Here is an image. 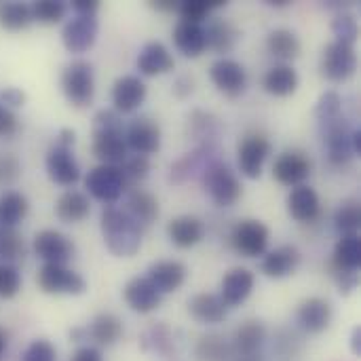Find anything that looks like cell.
<instances>
[{
	"label": "cell",
	"instance_id": "1",
	"mask_svg": "<svg viewBox=\"0 0 361 361\" xmlns=\"http://www.w3.org/2000/svg\"><path fill=\"white\" fill-rule=\"evenodd\" d=\"M99 226H102L104 243L114 256L131 258L133 254H137L142 245V228L125 209H116V207L104 209Z\"/></svg>",
	"mask_w": 361,
	"mask_h": 361
},
{
	"label": "cell",
	"instance_id": "2",
	"mask_svg": "<svg viewBox=\"0 0 361 361\" xmlns=\"http://www.w3.org/2000/svg\"><path fill=\"white\" fill-rule=\"evenodd\" d=\"M61 91L74 108H85L95 95V72L85 59L68 63L61 72Z\"/></svg>",
	"mask_w": 361,
	"mask_h": 361
},
{
	"label": "cell",
	"instance_id": "3",
	"mask_svg": "<svg viewBox=\"0 0 361 361\" xmlns=\"http://www.w3.org/2000/svg\"><path fill=\"white\" fill-rule=\"evenodd\" d=\"M203 186L209 192L212 201L220 207H231L241 197V182L226 165L218 161H212L203 169Z\"/></svg>",
	"mask_w": 361,
	"mask_h": 361
},
{
	"label": "cell",
	"instance_id": "4",
	"mask_svg": "<svg viewBox=\"0 0 361 361\" xmlns=\"http://www.w3.org/2000/svg\"><path fill=\"white\" fill-rule=\"evenodd\" d=\"M85 188L93 199L110 205L123 197L127 182L116 165H97L85 176Z\"/></svg>",
	"mask_w": 361,
	"mask_h": 361
},
{
	"label": "cell",
	"instance_id": "5",
	"mask_svg": "<svg viewBox=\"0 0 361 361\" xmlns=\"http://www.w3.org/2000/svg\"><path fill=\"white\" fill-rule=\"evenodd\" d=\"M357 70V53L351 44L345 42H330L322 55V74L332 82L349 80Z\"/></svg>",
	"mask_w": 361,
	"mask_h": 361
},
{
	"label": "cell",
	"instance_id": "6",
	"mask_svg": "<svg viewBox=\"0 0 361 361\" xmlns=\"http://www.w3.org/2000/svg\"><path fill=\"white\" fill-rule=\"evenodd\" d=\"M38 288L44 294L80 296L87 290V283L78 273L66 269L63 264H42L38 271Z\"/></svg>",
	"mask_w": 361,
	"mask_h": 361
},
{
	"label": "cell",
	"instance_id": "7",
	"mask_svg": "<svg viewBox=\"0 0 361 361\" xmlns=\"http://www.w3.org/2000/svg\"><path fill=\"white\" fill-rule=\"evenodd\" d=\"M319 127H322V135H324L330 161L334 165L349 163L351 157L355 154L353 152V144H351L353 129L349 127V121L345 116H338V118H334L330 123H324Z\"/></svg>",
	"mask_w": 361,
	"mask_h": 361
},
{
	"label": "cell",
	"instance_id": "8",
	"mask_svg": "<svg viewBox=\"0 0 361 361\" xmlns=\"http://www.w3.org/2000/svg\"><path fill=\"white\" fill-rule=\"evenodd\" d=\"M269 239H271L269 228L262 222H258V220H243V222H239L233 228V235H231L233 247L241 256H245V258L262 256L267 252Z\"/></svg>",
	"mask_w": 361,
	"mask_h": 361
},
{
	"label": "cell",
	"instance_id": "9",
	"mask_svg": "<svg viewBox=\"0 0 361 361\" xmlns=\"http://www.w3.org/2000/svg\"><path fill=\"white\" fill-rule=\"evenodd\" d=\"M209 76H212V82L216 85V89L228 97H239L247 87L245 68L237 59H231V57L216 59L209 68Z\"/></svg>",
	"mask_w": 361,
	"mask_h": 361
},
{
	"label": "cell",
	"instance_id": "10",
	"mask_svg": "<svg viewBox=\"0 0 361 361\" xmlns=\"http://www.w3.org/2000/svg\"><path fill=\"white\" fill-rule=\"evenodd\" d=\"M97 32L99 21L95 15H76L63 25L61 42L70 53H87L97 40Z\"/></svg>",
	"mask_w": 361,
	"mask_h": 361
},
{
	"label": "cell",
	"instance_id": "11",
	"mask_svg": "<svg viewBox=\"0 0 361 361\" xmlns=\"http://www.w3.org/2000/svg\"><path fill=\"white\" fill-rule=\"evenodd\" d=\"M125 142H127V148H131L135 154L150 157L159 152L161 148V129L148 116L133 118L129 127L125 129Z\"/></svg>",
	"mask_w": 361,
	"mask_h": 361
},
{
	"label": "cell",
	"instance_id": "12",
	"mask_svg": "<svg viewBox=\"0 0 361 361\" xmlns=\"http://www.w3.org/2000/svg\"><path fill=\"white\" fill-rule=\"evenodd\" d=\"M34 252L44 264H63L74 256V243L59 231H40L34 237Z\"/></svg>",
	"mask_w": 361,
	"mask_h": 361
},
{
	"label": "cell",
	"instance_id": "13",
	"mask_svg": "<svg viewBox=\"0 0 361 361\" xmlns=\"http://www.w3.org/2000/svg\"><path fill=\"white\" fill-rule=\"evenodd\" d=\"M269 154H271V142L267 137L262 135L245 137L237 150V163L241 173L250 180H258L262 176V167Z\"/></svg>",
	"mask_w": 361,
	"mask_h": 361
},
{
	"label": "cell",
	"instance_id": "14",
	"mask_svg": "<svg viewBox=\"0 0 361 361\" xmlns=\"http://www.w3.org/2000/svg\"><path fill=\"white\" fill-rule=\"evenodd\" d=\"M47 176L59 186H74L80 180V167L72 154V148H63L55 144L44 159Z\"/></svg>",
	"mask_w": 361,
	"mask_h": 361
},
{
	"label": "cell",
	"instance_id": "15",
	"mask_svg": "<svg viewBox=\"0 0 361 361\" xmlns=\"http://www.w3.org/2000/svg\"><path fill=\"white\" fill-rule=\"evenodd\" d=\"M146 85L140 76H133V74H125L121 78L114 80L112 85V104H114V110L118 114H129V112H135L144 99H146Z\"/></svg>",
	"mask_w": 361,
	"mask_h": 361
},
{
	"label": "cell",
	"instance_id": "16",
	"mask_svg": "<svg viewBox=\"0 0 361 361\" xmlns=\"http://www.w3.org/2000/svg\"><path fill=\"white\" fill-rule=\"evenodd\" d=\"M311 176V161L302 152L288 150L279 154V159L273 165V178L283 186H300Z\"/></svg>",
	"mask_w": 361,
	"mask_h": 361
},
{
	"label": "cell",
	"instance_id": "17",
	"mask_svg": "<svg viewBox=\"0 0 361 361\" xmlns=\"http://www.w3.org/2000/svg\"><path fill=\"white\" fill-rule=\"evenodd\" d=\"M123 298L127 302V307L135 313H152L154 309H159L161 305V294L159 290L150 283L148 277H133L125 290H123Z\"/></svg>",
	"mask_w": 361,
	"mask_h": 361
},
{
	"label": "cell",
	"instance_id": "18",
	"mask_svg": "<svg viewBox=\"0 0 361 361\" xmlns=\"http://www.w3.org/2000/svg\"><path fill=\"white\" fill-rule=\"evenodd\" d=\"M332 315H334L332 305L326 298H317V296L305 300L296 311L298 326L309 334H322L324 330H328L332 324Z\"/></svg>",
	"mask_w": 361,
	"mask_h": 361
},
{
	"label": "cell",
	"instance_id": "19",
	"mask_svg": "<svg viewBox=\"0 0 361 361\" xmlns=\"http://www.w3.org/2000/svg\"><path fill=\"white\" fill-rule=\"evenodd\" d=\"M93 154L102 161V165H121L127 154L125 131H93Z\"/></svg>",
	"mask_w": 361,
	"mask_h": 361
},
{
	"label": "cell",
	"instance_id": "20",
	"mask_svg": "<svg viewBox=\"0 0 361 361\" xmlns=\"http://www.w3.org/2000/svg\"><path fill=\"white\" fill-rule=\"evenodd\" d=\"M254 273L247 271V269H233L224 275L222 279V290H220V298L224 300V305L228 309H235V307H241L252 290H254Z\"/></svg>",
	"mask_w": 361,
	"mask_h": 361
},
{
	"label": "cell",
	"instance_id": "21",
	"mask_svg": "<svg viewBox=\"0 0 361 361\" xmlns=\"http://www.w3.org/2000/svg\"><path fill=\"white\" fill-rule=\"evenodd\" d=\"M288 214L302 224L315 222L322 214V203L317 192L307 184L294 186L292 192L288 195Z\"/></svg>",
	"mask_w": 361,
	"mask_h": 361
},
{
	"label": "cell",
	"instance_id": "22",
	"mask_svg": "<svg viewBox=\"0 0 361 361\" xmlns=\"http://www.w3.org/2000/svg\"><path fill=\"white\" fill-rule=\"evenodd\" d=\"M186 267L178 260H159L148 267V279L159 290V294H171L186 281Z\"/></svg>",
	"mask_w": 361,
	"mask_h": 361
},
{
	"label": "cell",
	"instance_id": "23",
	"mask_svg": "<svg viewBox=\"0 0 361 361\" xmlns=\"http://www.w3.org/2000/svg\"><path fill=\"white\" fill-rule=\"evenodd\" d=\"M173 66H176V61H173L169 49L163 42H159V40L146 42L144 49L137 55V70L144 76L167 74V72L173 70Z\"/></svg>",
	"mask_w": 361,
	"mask_h": 361
},
{
	"label": "cell",
	"instance_id": "24",
	"mask_svg": "<svg viewBox=\"0 0 361 361\" xmlns=\"http://www.w3.org/2000/svg\"><path fill=\"white\" fill-rule=\"evenodd\" d=\"M188 313L199 324L216 326L226 319L228 307L218 294H197L188 300Z\"/></svg>",
	"mask_w": 361,
	"mask_h": 361
},
{
	"label": "cell",
	"instance_id": "25",
	"mask_svg": "<svg viewBox=\"0 0 361 361\" xmlns=\"http://www.w3.org/2000/svg\"><path fill=\"white\" fill-rule=\"evenodd\" d=\"M300 264V252L296 245H281L269 252L262 260V273L271 279H283L292 275Z\"/></svg>",
	"mask_w": 361,
	"mask_h": 361
},
{
	"label": "cell",
	"instance_id": "26",
	"mask_svg": "<svg viewBox=\"0 0 361 361\" xmlns=\"http://www.w3.org/2000/svg\"><path fill=\"white\" fill-rule=\"evenodd\" d=\"M267 341V328L262 322L258 319H250L245 324H241L237 330H235V336H233V351L239 355V357H245V355H258L260 347L264 345Z\"/></svg>",
	"mask_w": 361,
	"mask_h": 361
},
{
	"label": "cell",
	"instance_id": "27",
	"mask_svg": "<svg viewBox=\"0 0 361 361\" xmlns=\"http://www.w3.org/2000/svg\"><path fill=\"white\" fill-rule=\"evenodd\" d=\"M167 235H169L173 245H178L182 250H188V247H195L203 239L205 226L195 216H180V218H173L167 224Z\"/></svg>",
	"mask_w": 361,
	"mask_h": 361
},
{
	"label": "cell",
	"instance_id": "28",
	"mask_svg": "<svg viewBox=\"0 0 361 361\" xmlns=\"http://www.w3.org/2000/svg\"><path fill=\"white\" fill-rule=\"evenodd\" d=\"M205 30V42L216 53H231L239 42V30L224 17H214Z\"/></svg>",
	"mask_w": 361,
	"mask_h": 361
},
{
	"label": "cell",
	"instance_id": "29",
	"mask_svg": "<svg viewBox=\"0 0 361 361\" xmlns=\"http://www.w3.org/2000/svg\"><path fill=\"white\" fill-rule=\"evenodd\" d=\"M173 44L184 57H199L207 49L203 25L180 21L173 30Z\"/></svg>",
	"mask_w": 361,
	"mask_h": 361
},
{
	"label": "cell",
	"instance_id": "30",
	"mask_svg": "<svg viewBox=\"0 0 361 361\" xmlns=\"http://www.w3.org/2000/svg\"><path fill=\"white\" fill-rule=\"evenodd\" d=\"M298 82H300L298 72L292 66H288V63L273 66L264 74V78H262L264 91L271 93V95H275V97H288V95H292L298 89Z\"/></svg>",
	"mask_w": 361,
	"mask_h": 361
},
{
	"label": "cell",
	"instance_id": "31",
	"mask_svg": "<svg viewBox=\"0 0 361 361\" xmlns=\"http://www.w3.org/2000/svg\"><path fill=\"white\" fill-rule=\"evenodd\" d=\"M125 212L137 222V226H150L157 218H159V201L154 195L142 190V188H135L129 192L127 197V207Z\"/></svg>",
	"mask_w": 361,
	"mask_h": 361
},
{
	"label": "cell",
	"instance_id": "32",
	"mask_svg": "<svg viewBox=\"0 0 361 361\" xmlns=\"http://www.w3.org/2000/svg\"><path fill=\"white\" fill-rule=\"evenodd\" d=\"M361 264V239L360 235H341L336 247L332 267L341 273H357Z\"/></svg>",
	"mask_w": 361,
	"mask_h": 361
},
{
	"label": "cell",
	"instance_id": "33",
	"mask_svg": "<svg viewBox=\"0 0 361 361\" xmlns=\"http://www.w3.org/2000/svg\"><path fill=\"white\" fill-rule=\"evenodd\" d=\"M89 209H91L89 197L80 190H66L55 203V214L66 224L85 220L89 216Z\"/></svg>",
	"mask_w": 361,
	"mask_h": 361
},
{
	"label": "cell",
	"instance_id": "34",
	"mask_svg": "<svg viewBox=\"0 0 361 361\" xmlns=\"http://www.w3.org/2000/svg\"><path fill=\"white\" fill-rule=\"evenodd\" d=\"M212 152H216V146H207V144H205V146H199L197 150H192V152L184 154L180 161H176V163L171 165L169 180H171V182H176V184L186 182L190 176H195V173L205 165V161H207V163H212V161H209Z\"/></svg>",
	"mask_w": 361,
	"mask_h": 361
},
{
	"label": "cell",
	"instance_id": "35",
	"mask_svg": "<svg viewBox=\"0 0 361 361\" xmlns=\"http://www.w3.org/2000/svg\"><path fill=\"white\" fill-rule=\"evenodd\" d=\"M267 49L277 59L290 61V59H296L300 55L302 44H300V38L296 36V32H292L288 27H279L267 36Z\"/></svg>",
	"mask_w": 361,
	"mask_h": 361
},
{
	"label": "cell",
	"instance_id": "36",
	"mask_svg": "<svg viewBox=\"0 0 361 361\" xmlns=\"http://www.w3.org/2000/svg\"><path fill=\"white\" fill-rule=\"evenodd\" d=\"M89 336L102 345V347H110L114 345L121 336H123V324L116 315L112 313H102L97 315L93 322H91V328H89Z\"/></svg>",
	"mask_w": 361,
	"mask_h": 361
},
{
	"label": "cell",
	"instance_id": "37",
	"mask_svg": "<svg viewBox=\"0 0 361 361\" xmlns=\"http://www.w3.org/2000/svg\"><path fill=\"white\" fill-rule=\"evenodd\" d=\"M27 199L17 192V190H8L0 197V226L4 228H13L17 226L25 216H27Z\"/></svg>",
	"mask_w": 361,
	"mask_h": 361
},
{
	"label": "cell",
	"instance_id": "38",
	"mask_svg": "<svg viewBox=\"0 0 361 361\" xmlns=\"http://www.w3.org/2000/svg\"><path fill=\"white\" fill-rule=\"evenodd\" d=\"M34 21L30 4L23 2H4L0 4V25L8 32L25 30Z\"/></svg>",
	"mask_w": 361,
	"mask_h": 361
},
{
	"label": "cell",
	"instance_id": "39",
	"mask_svg": "<svg viewBox=\"0 0 361 361\" xmlns=\"http://www.w3.org/2000/svg\"><path fill=\"white\" fill-rule=\"evenodd\" d=\"M233 353V345L218 334L203 336L197 343V357L201 361H228Z\"/></svg>",
	"mask_w": 361,
	"mask_h": 361
},
{
	"label": "cell",
	"instance_id": "40",
	"mask_svg": "<svg viewBox=\"0 0 361 361\" xmlns=\"http://www.w3.org/2000/svg\"><path fill=\"white\" fill-rule=\"evenodd\" d=\"M188 125H190V133L195 140L201 142V146H216L218 140V123L212 114L203 112V110H195L188 116Z\"/></svg>",
	"mask_w": 361,
	"mask_h": 361
},
{
	"label": "cell",
	"instance_id": "41",
	"mask_svg": "<svg viewBox=\"0 0 361 361\" xmlns=\"http://www.w3.org/2000/svg\"><path fill=\"white\" fill-rule=\"evenodd\" d=\"M220 6H226V0H182L178 13L182 21L201 25V21H205L212 15V11Z\"/></svg>",
	"mask_w": 361,
	"mask_h": 361
},
{
	"label": "cell",
	"instance_id": "42",
	"mask_svg": "<svg viewBox=\"0 0 361 361\" xmlns=\"http://www.w3.org/2000/svg\"><path fill=\"white\" fill-rule=\"evenodd\" d=\"M142 349L159 353V355H171L173 336H171L169 328L165 324H154L152 328H148L142 336Z\"/></svg>",
	"mask_w": 361,
	"mask_h": 361
},
{
	"label": "cell",
	"instance_id": "43",
	"mask_svg": "<svg viewBox=\"0 0 361 361\" xmlns=\"http://www.w3.org/2000/svg\"><path fill=\"white\" fill-rule=\"evenodd\" d=\"M334 226L341 235H357L361 228V205L357 201H345L334 214Z\"/></svg>",
	"mask_w": 361,
	"mask_h": 361
},
{
	"label": "cell",
	"instance_id": "44",
	"mask_svg": "<svg viewBox=\"0 0 361 361\" xmlns=\"http://www.w3.org/2000/svg\"><path fill=\"white\" fill-rule=\"evenodd\" d=\"M30 8H32L34 21L44 23V25L59 23L66 15V4L61 0H36Z\"/></svg>",
	"mask_w": 361,
	"mask_h": 361
},
{
	"label": "cell",
	"instance_id": "45",
	"mask_svg": "<svg viewBox=\"0 0 361 361\" xmlns=\"http://www.w3.org/2000/svg\"><path fill=\"white\" fill-rule=\"evenodd\" d=\"M315 116H317L319 125L343 116V99H341V95L336 91L322 93V97H319V102L315 106Z\"/></svg>",
	"mask_w": 361,
	"mask_h": 361
},
{
	"label": "cell",
	"instance_id": "46",
	"mask_svg": "<svg viewBox=\"0 0 361 361\" xmlns=\"http://www.w3.org/2000/svg\"><path fill=\"white\" fill-rule=\"evenodd\" d=\"M23 256V241L15 233V228H4L0 226V260L4 264H11Z\"/></svg>",
	"mask_w": 361,
	"mask_h": 361
},
{
	"label": "cell",
	"instance_id": "47",
	"mask_svg": "<svg viewBox=\"0 0 361 361\" xmlns=\"http://www.w3.org/2000/svg\"><path fill=\"white\" fill-rule=\"evenodd\" d=\"M332 32L336 36L338 42H345V44H351L357 40L360 36V27H357V19L351 15V13H338L332 21Z\"/></svg>",
	"mask_w": 361,
	"mask_h": 361
},
{
	"label": "cell",
	"instance_id": "48",
	"mask_svg": "<svg viewBox=\"0 0 361 361\" xmlns=\"http://www.w3.org/2000/svg\"><path fill=\"white\" fill-rule=\"evenodd\" d=\"M125 182H140V180H146L148 178V171H150V161L148 157H142V154H127V159L118 165Z\"/></svg>",
	"mask_w": 361,
	"mask_h": 361
},
{
	"label": "cell",
	"instance_id": "49",
	"mask_svg": "<svg viewBox=\"0 0 361 361\" xmlns=\"http://www.w3.org/2000/svg\"><path fill=\"white\" fill-rule=\"evenodd\" d=\"M21 290V275L13 264H0V298H13Z\"/></svg>",
	"mask_w": 361,
	"mask_h": 361
},
{
	"label": "cell",
	"instance_id": "50",
	"mask_svg": "<svg viewBox=\"0 0 361 361\" xmlns=\"http://www.w3.org/2000/svg\"><path fill=\"white\" fill-rule=\"evenodd\" d=\"M21 361H57V351L49 341L38 338L25 347V351L21 353Z\"/></svg>",
	"mask_w": 361,
	"mask_h": 361
},
{
	"label": "cell",
	"instance_id": "51",
	"mask_svg": "<svg viewBox=\"0 0 361 361\" xmlns=\"http://www.w3.org/2000/svg\"><path fill=\"white\" fill-rule=\"evenodd\" d=\"M93 131H125V125L116 110L104 108L93 116Z\"/></svg>",
	"mask_w": 361,
	"mask_h": 361
},
{
	"label": "cell",
	"instance_id": "52",
	"mask_svg": "<svg viewBox=\"0 0 361 361\" xmlns=\"http://www.w3.org/2000/svg\"><path fill=\"white\" fill-rule=\"evenodd\" d=\"M21 173V163L15 154L2 152L0 154V186L13 184Z\"/></svg>",
	"mask_w": 361,
	"mask_h": 361
},
{
	"label": "cell",
	"instance_id": "53",
	"mask_svg": "<svg viewBox=\"0 0 361 361\" xmlns=\"http://www.w3.org/2000/svg\"><path fill=\"white\" fill-rule=\"evenodd\" d=\"M0 104L4 106V108H19V106H23L25 104V93L21 91V89H17V87H6L2 93H0Z\"/></svg>",
	"mask_w": 361,
	"mask_h": 361
},
{
	"label": "cell",
	"instance_id": "54",
	"mask_svg": "<svg viewBox=\"0 0 361 361\" xmlns=\"http://www.w3.org/2000/svg\"><path fill=\"white\" fill-rule=\"evenodd\" d=\"M17 131V116L0 104V137H8Z\"/></svg>",
	"mask_w": 361,
	"mask_h": 361
},
{
	"label": "cell",
	"instance_id": "55",
	"mask_svg": "<svg viewBox=\"0 0 361 361\" xmlns=\"http://www.w3.org/2000/svg\"><path fill=\"white\" fill-rule=\"evenodd\" d=\"M195 91V80L190 78V76H178L176 78V82H173V93L180 97V99H184V97H188L190 93Z\"/></svg>",
	"mask_w": 361,
	"mask_h": 361
},
{
	"label": "cell",
	"instance_id": "56",
	"mask_svg": "<svg viewBox=\"0 0 361 361\" xmlns=\"http://www.w3.org/2000/svg\"><path fill=\"white\" fill-rule=\"evenodd\" d=\"M70 361H104V355L95 347H80V349H76L72 353V360Z\"/></svg>",
	"mask_w": 361,
	"mask_h": 361
},
{
	"label": "cell",
	"instance_id": "57",
	"mask_svg": "<svg viewBox=\"0 0 361 361\" xmlns=\"http://www.w3.org/2000/svg\"><path fill=\"white\" fill-rule=\"evenodd\" d=\"M72 8L76 11V15H95L99 8L97 0H72Z\"/></svg>",
	"mask_w": 361,
	"mask_h": 361
},
{
	"label": "cell",
	"instance_id": "58",
	"mask_svg": "<svg viewBox=\"0 0 361 361\" xmlns=\"http://www.w3.org/2000/svg\"><path fill=\"white\" fill-rule=\"evenodd\" d=\"M76 142V133L72 129H61L59 131V137H57V144L63 146V148H72Z\"/></svg>",
	"mask_w": 361,
	"mask_h": 361
},
{
	"label": "cell",
	"instance_id": "59",
	"mask_svg": "<svg viewBox=\"0 0 361 361\" xmlns=\"http://www.w3.org/2000/svg\"><path fill=\"white\" fill-rule=\"evenodd\" d=\"M152 6L159 11H178L180 2L178 0H157V2H152Z\"/></svg>",
	"mask_w": 361,
	"mask_h": 361
},
{
	"label": "cell",
	"instance_id": "60",
	"mask_svg": "<svg viewBox=\"0 0 361 361\" xmlns=\"http://www.w3.org/2000/svg\"><path fill=\"white\" fill-rule=\"evenodd\" d=\"M351 351H353L355 355H360L361 353V330L360 328H355V330H353V334H351Z\"/></svg>",
	"mask_w": 361,
	"mask_h": 361
},
{
	"label": "cell",
	"instance_id": "61",
	"mask_svg": "<svg viewBox=\"0 0 361 361\" xmlns=\"http://www.w3.org/2000/svg\"><path fill=\"white\" fill-rule=\"evenodd\" d=\"M6 347H8V332L4 328H0V361L6 353Z\"/></svg>",
	"mask_w": 361,
	"mask_h": 361
},
{
	"label": "cell",
	"instance_id": "62",
	"mask_svg": "<svg viewBox=\"0 0 361 361\" xmlns=\"http://www.w3.org/2000/svg\"><path fill=\"white\" fill-rule=\"evenodd\" d=\"M267 4H271V6H288L292 0H264Z\"/></svg>",
	"mask_w": 361,
	"mask_h": 361
},
{
	"label": "cell",
	"instance_id": "63",
	"mask_svg": "<svg viewBox=\"0 0 361 361\" xmlns=\"http://www.w3.org/2000/svg\"><path fill=\"white\" fill-rule=\"evenodd\" d=\"M239 361H262L260 355H245V357H239Z\"/></svg>",
	"mask_w": 361,
	"mask_h": 361
}]
</instances>
